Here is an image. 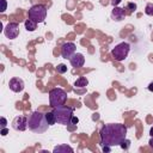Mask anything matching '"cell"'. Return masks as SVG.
I'll return each mask as SVG.
<instances>
[{"instance_id":"2e32d148","label":"cell","mask_w":153,"mask_h":153,"mask_svg":"<svg viewBox=\"0 0 153 153\" xmlns=\"http://www.w3.org/2000/svg\"><path fill=\"white\" fill-rule=\"evenodd\" d=\"M45 117H47V121H48L49 126H53V124L56 123V121H55V116H54L53 111H51V112H47V114H45Z\"/></svg>"},{"instance_id":"9c48e42d","label":"cell","mask_w":153,"mask_h":153,"mask_svg":"<svg viewBox=\"0 0 153 153\" xmlns=\"http://www.w3.org/2000/svg\"><path fill=\"white\" fill-rule=\"evenodd\" d=\"M12 127H13L14 130L24 131L27 128V117H25V116H17L12 121Z\"/></svg>"},{"instance_id":"d4e9b609","label":"cell","mask_w":153,"mask_h":153,"mask_svg":"<svg viewBox=\"0 0 153 153\" xmlns=\"http://www.w3.org/2000/svg\"><path fill=\"white\" fill-rule=\"evenodd\" d=\"M147 88H148V91L153 92V81H152V82H149V85L147 86Z\"/></svg>"},{"instance_id":"ac0fdd59","label":"cell","mask_w":153,"mask_h":153,"mask_svg":"<svg viewBox=\"0 0 153 153\" xmlns=\"http://www.w3.org/2000/svg\"><path fill=\"white\" fill-rule=\"evenodd\" d=\"M56 72H57L59 74H63V73H66V72H67V66H66L65 63H60V65H57V67H56Z\"/></svg>"},{"instance_id":"cb8c5ba5","label":"cell","mask_w":153,"mask_h":153,"mask_svg":"<svg viewBox=\"0 0 153 153\" xmlns=\"http://www.w3.org/2000/svg\"><path fill=\"white\" fill-rule=\"evenodd\" d=\"M7 133H8V130H7L6 128H2V129H1V133H0V134H1L2 136H5V135H7Z\"/></svg>"},{"instance_id":"7c38bea8","label":"cell","mask_w":153,"mask_h":153,"mask_svg":"<svg viewBox=\"0 0 153 153\" xmlns=\"http://www.w3.org/2000/svg\"><path fill=\"white\" fill-rule=\"evenodd\" d=\"M111 18L112 20L115 22H121L126 18V12H124V8H121V7H117L115 6L114 10L111 11Z\"/></svg>"},{"instance_id":"ba28073f","label":"cell","mask_w":153,"mask_h":153,"mask_svg":"<svg viewBox=\"0 0 153 153\" xmlns=\"http://www.w3.org/2000/svg\"><path fill=\"white\" fill-rule=\"evenodd\" d=\"M76 47L73 42H67L61 47V56L63 59H71L75 54Z\"/></svg>"},{"instance_id":"6da1fadb","label":"cell","mask_w":153,"mask_h":153,"mask_svg":"<svg viewBox=\"0 0 153 153\" xmlns=\"http://www.w3.org/2000/svg\"><path fill=\"white\" fill-rule=\"evenodd\" d=\"M102 146H120L127 136V127L122 123H109L103 126L99 131Z\"/></svg>"},{"instance_id":"8fae6325","label":"cell","mask_w":153,"mask_h":153,"mask_svg":"<svg viewBox=\"0 0 153 153\" xmlns=\"http://www.w3.org/2000/svg\"><path fill=\"white\" fill-rule=\"evenodd\" d=\"M69 62H71V65H72L73 67H75V68H80V67H82L84 63H85V57H84L82 54H80V53H75V54L69 59Z\"/></svg>"},{"instance_id":"d6986e66","label":"cell","mask_w":153,"mask_h":153,"mask_svg":"<svg viewBox=\"0 0 153 153\" xmlns=\"http://www.w3.org/2000/svg\"><path fill=\"white\" fill-rule=\"evenodd\" d=\"M127 7H128L130 11H135V10H136V4H134V2H128Z\"/></svg>"},{"instance_id":"30bf717a","label":"cell","mask_w":153,"mask_h":153,"mask_svg":"<svg viewBox=\"0 0 153 153\" xmlns=\"http://www.w3.org/2000/svg\"><path fill=\"white\" fill-rule=\"evenodd\" d=\"M8 87L13 92H22L24 90V81L20 78H12L8 82Z\"/></svg>"},{"instance_id":"603a6c76","label":"cell","mask_w":153,"mask_h":153,"mask_svg":"<svg viewBox=\"0 0 153 153\" xmlns=\"http://www.w3.org/2000/svg\"><path fill=\"white\" fill-rule=\"evenodd\" d=\"M120 2H121V0H111V5H112L114 7H115V6H117Z\"/></svg>"},{"instance_id":"277c9868","label":"cell","mask_w":153,"mask_h":153,"mask_svg":"<svg viewBox=\"0 0 153 153\" xmlns=\"http://www.w3.org/2000/svg\"><path fill=\"white\" fill-rule=\"evenodd\" d=\"M67 100V93L65 90L62 88H53L49 92V103L53 108H57V106H62L65 105Z\"/></svg>"},{"instance_id":"44dd1931","label":"cell","mask_w":153,"mask_h":153,"mask_svg":"<svg viewBox=\"0 0 153 153\" xmlns=\"http://www.w3.org/2000/svg\"><path fill=\"white\" fill-rule=\"evenodd\" d=\"M78 122H79V118L73 115V117H72V120H71V124H76Z\"/></svg>"},{"instance_id":"5bb4252c","label":"cell","mask_w":153,"mask_h":153,"mask_svg":"<svg viewBox=\"0 0 153 153\" xmlns=\"http://www.w3.org/2000/svg\"><path fill=\"white\" fill-rule=\"evenodd\" d=\"M36 27H37V23H36V22H33V20L30 19V18L25 20V29H26L27 31H35Z\"/></svg>"},{"instance_id":"7402d4cb","label":"cell","mask_w":153,"mask_h":153,"mask_svg":"<svg viewBox=\"0 0 153 153\" xmlns=\"http://www.w3.org/2000/svg\"><path fill=\"white\" fill-rule=\"evenodd\" d=\"M6 124H7L6 118H5V117H1V128H5V127H6Z\"/></svg>"},{"instance_id":"9a60e30c","label":"cell","mask_w":153,"mask_h":153,"mask_svg":"<svg viewBox=\"0 0 153 153\" xmlns=\"http://www.w3.org/2000/svg\"><path fill=\"white\" fill-rule=\"evenodd\" d=\"M87 85H88V80H87L86 78H84V76H80V78L76 79L75 82H74V86H75V87H86Z\"/></svg>"},{"instance_id":"7a4b0ae2","label":"cell","mask_w":153,"mask_h":153,"mask_svg":"<svg viewBox=\"0 0 153 153\" xmlns=\"http://www.w3.org/2000/svg\"><path fill=\"white\" fill-rule=\"evenodd\" d=\"M27 127L31 131L36 133V134H42L44 133L48 127L49 123L47 121L45 114L41 112V111H33L29 117H27Z\"/></svg>"},{"instance_id":"8992f818","label":"cell","mask_w":153,"mask_h":153,"mask_svg":"<svg viewBox=\"0 0 153 153\" xmlns=\"http://www.w3.org/2000/svg\"><path fill=\"white\" fill-rule=\"evenodd\" d=\"M129 50H130L129 43H127V42H121V43H118V44L111 50V55H112L114 60H116V61H123V60L128 56Z\"/></svg>"},{"instance_id":"e0dca14e","label":"cell","mask_w":153,"mask_h":153,"mask_svg":"<svg viewBox=\"0 0 153 153\" xmlns=\"http://www.w3.org/2000/svg\"><path fill=\"white\" fill-rule=\"evenodd\" d=\"M145 13L147 16H153V2H148L145 7Z\"/></svg>"},{"instance_id":"3957f363","label":"cell","mask_w":153,"mask_h":153,"mask_svg":"<svg viewBox=\"0 0 153 153\" xmlns=\"http://www.w3.org/2000/svg\"><path fill=\"white\" fill-rule=\"evenodd\" d=\"M53 114L55 116L56 123L62 124V126L71 124V120L73 117V109L72 108H68V106H65V105L57 106V108H54Z\"/></svg>"},{"instance_id":"ffe728a7","label":"cell","mask_w":153,"mask_h":153,"mask_svg":"<svg viewBox=\"0 0 153 153\" xmlns=\"http://www.w3.org/2000/svg\"><path fill=\"white\" fill-rule=\"evenodd\" d=\"M1 1V4H2V7H1V12H5V10H6V6H7V2H6V0H0Z\"/></svg>"},{"instance_id":"4fadbf2b","label":"cell","mask_w":153,"mask_h":153,"mask_svg":"<svg viewBox=\"0 0 153 153\" xmlns=\"http://www.w3.org/2000/svg\"><path fill=\"white\" fill-rule=\"evenodd\" d=\"M67 152L73 153L74 149L68 145H60V146H56L54 148V153H67Z\"/></svg>"},{"instance_id":"4316f807","label":"cell","mask_w":153,"mask_h":153,"mask_svg":"<svg viewBox=\"0 0 153 153\" xmlns=\"http://www.w3.org/2000/svg\"><path fill=\"white\" fill-rule=\"evenodd\" d=\"M149 134H151V136H153V127L151 128V130H149Z\"/></svg>"},{"instance_id":"5b68a950","label":"cell","mask_w":153,"mask_h":153,"mask_svg":"<svg viewBox=\"0 0 153 153\" xmlns=\"http://www.w3.org/2000/svg\"><path fill=\"white\" fill-rule=\"evenodd\" d=\"M27 16L30 19H32L36 23H43L47 17V7L44 5H33L29 8Z\"/></svg>"},{"instance_id":"52a82bcc","label":"cell","mask_w":153,"mask_h":153,"mask_svg":"<svg viewBox=\"0 0 153 153\" xmlns=\"http://www.w3.org/2000/svg\"><path fill=\"white\" fill-rule=\"evenodd\" d=\"M4 33L10 39L17 38L19 35V25L17 23H8L4 29Z\"/></svg>"},{"instance_id":"484cf974","label":"cell","mask_w":153,"mask_h":153,"mask_svg":"<svg viewBox=\"0 0 153 153\" xmlns=\"http://www.w3.org/2000/svg\"><path fill=\"white\" fill-rule=\"evenodd\" d=\"M148 143H149V146H151V147L153 148V136L151 137V140H149V142H148Z\"/></svg>"}]
</instances>
